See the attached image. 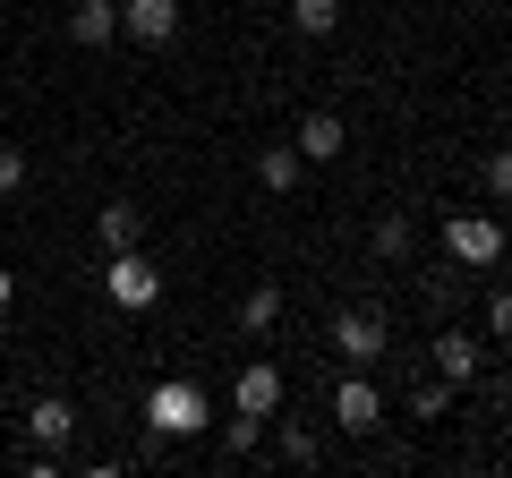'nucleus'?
Returning <instances> with one entry per match:
<instances>
[{"instance_id":"1","label":"nucleus","mask_w":512,"mask_h":478,"mask_svg":"<svg viewBox=\"0 0 512 478\" xmlns=\"http://www.w3.org/2000/svg\"><path fill=\"white\" fill-rule=\"evenodd\" d=\"M214 427V393L197 385V376H154L146 393V436L154 444H180V436H205Z\"/></svg>"},{"instance_id":"2","label":"nucleus","mask_w":512,"mask_h":478,"mask_svg":"<svg viewBox=\"0 0 512 478\" xmlns=\"http://www.w3.org/2000/svg\"><path fill=\"white\" fill-rule=\"evenodd\" d=\"M103 299L120 316H146L154 299H163V274H154L146 248H111V257H103Z\"/></svg>"},{"instance_id":"3","label":"nucleus","mask_w":512,"mask_h":478,"mask_svg":"<svg viewBox=\"0 0 512 478\" xmlns=\"http://www.w3.org/2000/svg\"><path fill=\"white\" fill-rule=\"evenodd\" d=\"M512 248V231H504V214H444V257L453 265H470V274H487L495 257Z\"/></svg>"},{"instance_id":"4","label":"nucleus","mask_w":512,"mask_h":478,"mask_svg":"<svg viewBox=\"0 0 512 478\" xmlns=\"http://www.w3.org/2000/svg\"><path fill=\"white\" fill-rule=\"evenodd\" d=\"M384 342H393V325H384V308H342L333 316V350H342L350 368H376Z\"/></svg>"},{"instance_id":"5","label":"nucleus","mask_w":512,"mask_h":478,"mask_svg":"<svg viewBox=\"0 0 512 478\" xmlns=\"http://www.w3.org/2000/svg\"><path fill=\"white\" fill-rule=\"evenodd\" d=\"M333 427H342V436H376L384 427V393L367 385V368H350L342 385H333Z\"/></svg>"},{"instance_id":"6","label":"nucleus","mask_w":512,"mask_h":478,"mask_svg":"<svg viewBox=\"0 0 512 478\" xmlns=\"http://www.w3.org/2000/svg\"><path fill=\"white\" fill-rule=\"evenodd\" d=\"M282 393L291 385H282L274 359H248V368L231 376V410H248V419H282Z\"/></svg>"},{"instance_id":"7","label":"nucleus","mask_w":512,"mask_h":478,"mask_svg":"<svg viewBox=\"0 0 512 478\" xmlns=\"http://www.w3.org/2000/svg\"><path fill=\"white\" fill-rule=\"evenodd\" d=\"M120 35L146 43V52H163V43L180 35V0H120Z\"/></svg>"},{"instance_id":"8","label":"nucleus","mask_w":512,"mask_h":478,"mask_svg":"<svg viewBox=\"0 0 512 478\" xmlns=\"http://www.w3.org/2000/svg\"><path fill=\"white\" fill-rule=\"evenodd\" d=\"M427 350H436V376H444V385H478V376H487V350H478V333H461V325H444Z\"/></svg>"},{"instance_id":"9","label":"nucleus","mask_w":512,"mask_h":478,"mask_svg":"<svg viewBox=\"0 0 512 478\" xmlns=\"http://www.w3.org/2000/svg\"><path fill=\"white\" fill-rule=\"evenodd\" d=\"M26 436H35L43 444V453H60V444H69L77 436V402H69V393H35V402H26Z\"/></svg>"},{"instance_id":"10","label":"nucleus","mask_w":512,"mask_h":478,"mask_svg":"<svg viewBox=\"0 0 512 478\" xmlns=\"http://www.w3.org/2000/svg\"><path fill=\"white\" fill-rule=\"evenodd\" d=\"M291 146L308 154V171H316V163H342V154H350V129H342V111H308V120L291 129Z\"/></svg>"},{"instance_id":"11","label":"nucleus","mask_w":512,"mask_h":478,"mask_svg":"<svg viewBox=\"0 0 512 478\" xmlns=\"http://www.w3.org/2000/svg\"><path fill=\"white\" fill-rule=\"evenodd\" d=\"M69 43H86V52L120 43V0H77L69 9Z\"/></svg>"},{"instance_id":"12","label":"nucleus","mask_w":512,"mask_h":478,"mask_svg":"<svg viewBox=\"0 0 512 478\" xmlns=\"http://www.w3.org/2000/svg\"><path fill=\"white\" fill-rule=\"evenodd\" d=\"M94 239H103V257L111 248H146V214H137L128 197H111L103 214H94Z\"/></svg>"},{"instance_id":"13","label":"nucleus","mask_w":512,"mask_h":478,"mask_svg":"<svg viewBox=\"0 0 512 478\" xmlns=\"http://www.w3.org/2000/svg\"><path fill=\"white\" fill-rule=\"evenodd\" d=\"M256 180L274 188V197H291V188L308 180V154H299L291 137H282V146H265V154H256Z\"/></svg>"},{"instance_id":"14","label":"nucleus","mask_w":512,"mask_h":478,"mask_svg":"<svg viewBox=\"0 0 512 478\" xmlns=\"http://www.w3.org/2000/svg\"><path fill=\"white\" fill-rule=\"evenodd\" d=\"M274 325H282V282H256L239 299V333H274Z\"/></svg>"},{"instance_id":"15","label":"nucleus","mask_w":512,"mask_h":478,"mask_svg":"<svg viewBox=\"0 0 512 478\" xmlns=\"http://www.w3.org/2000/svg\"><path fill=\"white\" fill-rule=\"evenodd\" d=\"M410 248H419V222H410V214H376V257H384V265H402Z\"/></svg>"},{"instance_id":"16","label":"nucleus","mask_w":512,"mask_h":478,"mask_svg":"<svg viewBox=\"0 0 512 478\" xmlns=\"http://www.w3.org/2000/svg\"><path fill=\"white\" fill-rule=\"evenodd\" d=\"M478 188H487L495 205H512V146H487V154H478Z\"/></svg>"},{"instance_id":"17","label":"nucleus","mask_w":512,"mask_h":478,"mask_svg":"<svg viewBox=\"0 0 512 478\" xmlns=\"http://www.w3.org/2000/svg\"><path fill=\"white\" fill-rule=\"evenodd\" d=\"M444 410H453V385H444V376H419V385H410V419H427V427H436Z\"/></svg>"},{"instance_id":"18","label":"nucleus","mask_w":512,"mask_h":478,"mask_svg":"<svg viewBox=\"0 0 512 478\" xmlns=\"http://www.w3.org/2000/svg\"><path fill=\"white\" fill-rule=\"evenodd\" d=\"M265 427H274V419H248V410H231V419H222V453H256V444H265Z\"/></svg>"},{"instance_id":"19","label":"nucleus","mask_w":512,"mask_h":478,"mask_svg":"<svg viewBox=\"0 0 512 478\" xmlns=\"http://www.w3.org/2000/svg\"><path fill=\"white\" fill-rule=\"evenodd\" d=\"M265 436H274V453L291 461V470H308V461H316V436H308V427H299V419H282V427H265Z\"/></svg>"},{"instance_id":"20","label":"nucleus","mask_w":512,"mask_h":478,"mask_svg":"<svg viewBox=\"0 0 512 478\" xmlns=\"http://www.w3.org/2000/svg\"><path fill=\"white\" fill-rule=\"evenodd\" d=\"M291 26L299 35H333L342 26V0H291Z\"/></svg>"},{"instance_id":"21","label":"nucleus","mask_w":512,"mask_h":478,"mask_svg":"<svg viewBox=\"0 0 512 478\" xmlns=\"http://www.w3.org/2000/svg\"><path fill=\"white\" fill-rule=\"evenodd\" d=\"M26 188V146H0V197H18Z\"/></svg>"},{"instance_id":"22","label":"nucleus","mask_w":512,"mask_h":478,"mask_svg":"<svg viewBox=\"0 0 512 478\" xmlns=\"http://www.w3.org/2000/svg\"><path fill=\"white\" fill-rule=\"evenodd\" d=\"M487 333H495V342H512V291H487Z\"/></svg>"},{"instance_id":"23","label":"nucleus","mask_w":512,"mask_h":478,"mask_svg":"<svg viewBox=\"0 0 512 478\" xmlns=\"http://www.w3.org/2000/svg\"><path fill=\"white\" fill-rule=\"evenodd\" d=\"M419 299H427V308L444 316V308H453V274H427V282H419Z\"/></svg>"},{"instance_id":"24","label":"nucleus","mask_w":512,"mask_h":478,"mask_svg":"<svg viewBox=\"0 0 512 478\" xmlns=\"http://www.w3.org/2000/svg\"><path fill=\"white\" fill-rule=\"evenodd\" d=\"M18 308V274H9V265H0V316Z\"/></svg>"},{"instance_id":"25","label":"nucleus","mask_w":512,"mask_h":478,"mask_svg":"<svg viewBox=\"0 0 512 478\" xmlns=\"http://www.w3.org/2000/svg\"><path fill=\"white\" fill-rule=\"evenodd\" d=\"M495 402H504V410H512V368H504V376H495Z\"/></svg>"},{"instance_id":"26","label":"nucleus","mask_w":512,"mask_h":478,"mask_svg":"<svg viewBox=\"0 0 512 478\" xmlns=\"http://www.w3.org/2000/svg\"><path fill=\"white\" fill-rule=\"evenodd\" d=\"M0 410H9V393H0Z\"/></svg>"}]
</instances>
